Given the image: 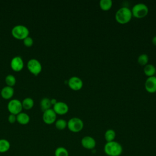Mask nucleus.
<instances>
[{
	"label": "nucleus",
	"instance_id": "nucleus-1",
	"mask_svg": "<svg viewBox=\"0 0 156 156\" xmlns=\"http://www.w3.org/2000/svg\"><path fill=\"white\" fill-rule=\"evenodd\" d=\"M104 151L108 156H119L122 152V147L119 143L114 140L107 142L104 145Z\"/></svg>",
	"mask_w": 156,
	"mask_h": 156
},
{
	"label": "nucleus",
	"instance_id": "nucleus-2",
	"mask_svg": "<svg viewBox=\"0 0 156 156\" xmlns=\"http://www.w3.org/2000/svg\"><path fill=\"white\" fill-rule=\"evenodd\" d=\"M132 17L131 10L127 7H122L119 9L115 14V19L118 23L124 24L129 23Z\"/></svg>",
	"mask_w": 156,
	"mask_h": 156
},
{
	"label": "nucleus",
	"instance_id": "nucleus-3",
	"mask_svg": "<svg viewBox=\"0 0 156 156\" xmlns=\"http://www.w3.org/2000/svg\"><path fill=\"white\" fill-rule=\"evenodd\" d=\"M12 36L18 40H24L29 36V29L23 24H17L11 30Z\"/></svg>",
	"mask_w": 156,
	"mask_h": 156
},
{
	"label": "nucleus",
	"instance_id": "nucleus-4",
	"mask_svg": "<svg viewBox=\"0 0 156 156\" xmlns=\"http://www.w3.org/2000/svg\"><path fill=\"white\" fill-rule=\"evenodd\" d=\"M131 12L132 16L137 18H142L147 15L149 12V9L145 4L138 3L133 5Z\"/></svg>",
	"mask_w": 156,
	"mask_h": 156
},
{
	"label": "nucleus",
	"instance_id": "nucleus-5",
	"mask_svg": "<svg viewBox=\"0 0 156 156\" xmlns=\"http://www.w3.org/2000/svg\"><path fill=\"white\" fill-rule=\"evenodd\" d=\"M67 127L72 132H79L83 128V122L79 118L73 117L67 122Z\"/></svg>",
	"mask_w": 156,
	"mask_h": 156
},
{
	"label": "nucleus",
	"instance_id": "nucleus-6",
	"mask_svg": "<svg viewBox=\"0 0 156 156\" xmlns=\"http://www.w3.org/2000/svg\"><path fill=\"white\" fill-rule=\"evenodd\" d=\"M27 68L28 70L34 75H38L41 70L42 66L40 62L36 58H30L27 63Z\"/></svg>",
	"mask_w": 156,
	"mask_h": 156
},
{
	"label": "nucleus",
	"instance_id": "nucleus-7",
	"mask_svg": "<svg viewBox=\"0 0 156 156\" xmlns=\"http://www.w3.org/2000/svg\"><path fill=\"white\" fill-rule=\"evenodd\" d=\"M7 109L10 113L17 115L23 109L21 101L17 99H11L7 104Z\"/></svg>",
	"mask_w": 156,
	"mask_h": 156
},
{
	"label": "nucleus",
	"instance_id": "nucleus-8",
	"mask_svg": "<svg viewBox=\"0 0 156 156\" xmlns=\"http://www.w3.org/2000/svg\"><path fill=\"white\" fill-rule=\"evenodd\" d=\"M57 114L52 108H49L43 112L42 119L43 122L46 124H52L56 121Z\"/></svg>",
	"mask_w": 156,
	"mask_h": 156
},
{
	"label": "nucleus",
	"instance_id": "nucleus-9",
	"mask_svg": "<svg viewBox=\"0 0 156 156\" xmlns=\"http://www.w3.org/2000/svg\"><path fill=\"white\" fill-rule=\"evenodd\" d=\"M68 85L71 90L74 91H78L82 88L83 81L79 77L73 76L71 77L68 80Z\"/></svg>",
	"mask_w": 156,
	"mask_h": 156
},
{
	"label": "nucleus",
	"instance_id": "nucleus-10",
	"mask_svg": "<svg viewBox=\"0 0 156 156\" xmlns=\"http://www.w3.org/2000/svg\"><path fill=\"white\" fill-rule=\"evenodd\" d=\"M10 67L14 71L18 72L24 68V61L21 57L15 56L10 61Z\"/></svg>",
	"mask_w": 156,
	"mask_h": 156
},
{
	"label": "nucleus",
	"instance_id": "nucleus-11",
	"mask_svg": "<svg viewBox=\"0 0 156 156\" xmlns=\"http://www.w3.org/2000/svg\"><path fill=\"white\" fill-rule=\"evenodd\" d=\"M81 144L82 147L88 150H93L96 145L95 139L90 136H85L81 140Z\"/></svg>",
	"mask_w": 156,
	"mask_h": 156
},
{
	"label": "nucleus",
	"instance_id": "nucleus-12",
	"mask_svg": "<svg viewBox=\"0 0 156 156\" xmlns=\"http://www.w3.org/2000/svg\"><path fill=\"white\" fill-rule=\"evenodd\" d=\"M52 109L57 115H63L68 113L69 110V107L64 102L57 101V103L53 105Z\"/></svg>",
	"mask_w": 156,
	"mask_h": 156
},
{
	"label": "nucleus",
	"instance_id": "nucleus-13",
	"mask_svg": "<svg viewBox=\"0 0 156 156\" xmlns=\"http://www.w3.org/2000/svg\"><path fill=\"white\" fill-rule=\"evenodd\" d=\"M144 87L146 90L150 93H154L156 92V76H151L147 78L145 81Z\"/></svg>",
	"mask_w": 156,
	"mask_h": 156
},
{
	"label": "nucleus",
	"instance_id": "nucleus-14",
	"mask_svg": "<svg viewBox=\"0 0 156 156\" xmlns=\"http://www.w3.org/2000/svg\"><path fill=\"white\" fill-rule=\"evenodd\" d=\"M1 96L3 99H10L14 94V89L12 87L5 86L1 90Z\"/></svg>",
	"mask_w": 156,
	"mask_h": 156
},
{
	"label": "nucleus",
	"instance_id": "nucleus-15",
	"mask_svg": "<svg viewBox=\"0 0 156 156\" xmlns=\"http://www.w3.org/2000/svg\"><path fill=\"white\" fill-rule=\"evenodd\" d=\"M16 121L21 125H26L29 122L30 116L27 113L21 112L16 115Z\"/></svg>",
	"mask_w": 156,
	"mask_h": 156
},
{
	"label": "nucleus",
	"instance_id": "nucleus-16",
	"mask_svg": "<svg viewBox=\"0 0 156 156\" xmlns=\"http://www.w3.org/2000/svg\"><path fill=\"white\" fill-rule=\"evenodd\" d=\"M40 108L43 112L51 108V105H52V104L51 103V99L46 98V97L43 98L40 101Z\"/></svg>",
	"mask_w": 156,
	"mask_h": 156
},
{
	"label": "nucleus",
	"instance_id": "nucleus-17",
	"mask_svg": "<svg viewBox=\"0 0 156 156\" xmlns=\"http://www.w3.org/2000/svg\"><path fill=\"white\" fill-rule=\"evenodd\" d=\"M23 108L26 110H30L31 109L34 105V101L32 98L27 97L24 98L23 101H21Z\"/></svg>",
	"mask_w": 156,
	"mask_h": 156
},
{
	"label": "nucleus",
	"instance_id": "nucleus-18",
	"mask_svg": "<svg viewBox=\"0 0 156 156\" xmlns=\"http://www.w3.org/2000/svg\"><path fill=\"white\" fill-rule=\"evenodd\" d=\"M155 67L152 65V64H147L146 65L144 66V73L146 76L149 77L154 76H155Z\"/></svg>",
	"mask_w": 156,
	"mask_h": 156
},
{
	"label": "nucleus",
	"instance_id": "nucleus-19",
	"mask_svg": "<svg viewBox=\"0 0 156 156\" xmlns=\"http://www.w3.org/2000/svg\"><path fill=\"white\" fill-rule=\"evenodd\" d=\"M10 148V143L6 139H0V153L7 152Z\"/></svg>",
	"mask_w": 156,
	"mask_h": 156
},
{
	"label": "nucleus",
	"instance_id": "nucleus-20",
	"mask_svg": "<svg viewBox=\"0 0 156 156\" xmlns=\"http://www.w3.org/2000/svg\"><path fill=\"white\" fill-rule=\"evenodd\" d=\"M113 2L112 0H101L99 1V6L104 11H107L112 7Z\"/></svg>",
	"mask_w": 156,
	"mask_h": 156
},
{
	"label": "nucleus",
	"instance_id": "nucleus-21",
	"mask_svg": "<svg viewBox=\"0 0 156 156\" xmlns=\"http://www.w3.org/2000/svg\"><path fill=\"white\" fill-rule=\"evenodd\" d=\"M116 137V132L113 129H108L105 131L104 134V138L107 142L114 141Z\"/></svg>",
	"mask_w": 156,
	"mask_h": 156
},
{
	"label": "nucleus",
	"instance_id": "nucleus-22",
	"mask_svg": "<svg viewBox=\"0 0 156 156\" xmlns=\"http://www.w3.org/2000/svg\"><path fill=\"white\" fill-rule=\"evenodd\" d=\"M55 156H69V152L68 150L62 146L58 147L54 151Z\"/></svg>",
	"mask_w": 156,
	"mask_h": 156
},
{
	"label": "nucleus",
	"instance_id": "nucleus-23",
	"mask_svg": "<svg viewBox=\"0 0 156 156\" xmlns=\"http://www.w3.org/2000/svg\"><path fill=\"white\" fill-rule=\"evenodd\" d=\"M55 126L58 130H64L67 127V121L63 119H58L55 121Z\"/></svg>",
	"mask_w": 156,
	"mask_h": 156
},
{
	"label": "nucleus",
	"instance_id": "nucleus-24",
	"mask_svg": "<svg viewBox=\"0 0 156 156\" xmlns=\"http://www.w3.org/2000/svg\"><path fill=\"white\" fill-rule=\"evenodd\" d=\"M5 82L7 86L13 87L16 84V77L12 74H8L5 78Z\"/></svg>",
	"mask_w": 156,
	"mask_h": 156
},
{
	"label": "nucleus",
	"instance_id": "nucleus-25",
	"mask_svg": "<svg viewBox=\"0 0 156 156\" xmlns=\"http://www.w3.org/2000/svg\"><path fill=\"white\" fill-rule=\"evenodd\" d=\"M137 60H138V63L140 65L142 66H145L148 63L149 57L146 54H142L138 56Z\"/></svg>",
	"mask_w": 156,
	"mask_h": 156
},
{
	"label": "nucleus",
	"instance_id": "nucleus-26",
	"mask_svg": "<svg viewBox=\"0 0 156 156\" xmlns=\"http://www.w3.org/2000/svg\"><path fill=\"white\" fill-rule=\"evenodd\" d=\"M23 43L26 46L30 47L34 44V40L31 37L28 36L23 40Z\"/></svg>",
	"mask_w": 156,
	"mask_h": 156
},
{
	"label": "nucleus",
	"instance_id": "nucleus-27",
	"mask_svg": "<svg viewBox=\"0 0 156 156\" xmlns=\"http://www.w3.org/2000/svg\"><path fill=\"white\" fill-rule=\"evenodd\" d=\"M8 121L11 124L15 122L16 121V115L10 113L8 116Z\"/></svg>",
	"mask_w": 156,
	"mask_h": 156
},
{
	"label": "nucleus",
	"instance_id": "nucleus-28",
	"mask_svg": "<svg viewBox=\"0 0 156 156\" xmlns=\"http://www.w3.org/2000/svg\"><path fill=\"white\" fill-rule=\"evenodd\" d=\"M57 101L55 99H54V98L51 99V103L52 105H54V104H55L57 103Z\"/></svg>",
	"mask_w": 156,
	"mask_h": 156
},
{
	"label": "nucleus",
	"instance_id": "nucleus-29",
	"mask_svg": "<svg viewBox=\"0 0 156 156\" xmlns=\"http://www.w3.org/2000/svg\"><path fill=\"white\" fill-rule=\"evenodd\" d=\"M152 43H153L154 45L156 46V36H155V37H154L152 38Z\"/></svg>",
	"mask_w": 156,
	"mask_h": 156
},
{
	"label": "nucleus",
	"instance_id": "nucleus-30",
	"mask_svg": "<svg viewBox=\"0 0 156 156\" xmlns=\"http://www.w3.org/2000/svg\"><path fill=\"white\" fill-rule=\"evenodd\" d=\"M155 76H156V69H155Z\"/></svg>",
	"mask_w": 156,
	"mask_h": 156
}]
</instances>
